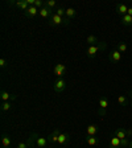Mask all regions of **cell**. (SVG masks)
Instances as JSON below:
<instances>
[{
  "instance_id": "8992f818",
  "label": "cell",
  "mask_w": 132,
  "mask_h": 148,
  "mask_svg": "<svg viewBox=\"0 0 132 148\" xmlns=\"http://www.w3.org/2000/svg\"><path fill=\"white\" fill-rule=\"evenodd\" d=\"M108 60H110L111 62H119V61H122V53H120L118 49L112 50L111 53H108Z\"/></svg>"
},
{
  "instance_id": "836d02e7",
  "label": "cell",
  "mask_w": 132,
  "mask_h": 148,
  "mask_svg": "<svg viewBox=\"0 0 132 148\" xmlns=\"http://www.w3.org/2000/svg\"><path fill=\"white\" fill-rule=\"evenodd\" d=\"M131 106H132V92H131Z\"/></svg>"
},
{
  "instance_id": "ac0fdd59",
  "label": "cell",
  "mask_w": 132,
  "mask_h": 148,
  "mask_svg": "<svg viewBox=\"0 0 132 148\" xmlns=\"http://www.w3.org/2000/svg\"><path fill=\"white\" fill-rule=\"evenodd\" d=\"M122 24H123L124 27H131L132 25V16H129V15L122 16Z\"/></svg>"
},
{
  "instance_id": "f1b7e54d",
  "label": "cell",
  "mask_w": 132,
  "mask_h": 148,
  "mask_svg": "<svg viewBox=\"0 0 132 148\" xmlns=\"http://www.w3.org/2000/svg\"><path fill=\"white\" fill-rule=\"evenodd\" d=\"M120 145H122V148H127L129 145V142L127 139H123V140H120Z\"/></svg>"
},
{
  "instance_id": "e0dca14e",
  "label": "cell",
  "mask_w": 132,
  "mask_h": 148,
  "mask_svg": "<svg viewBox=\"0 0 132 148\" xmlns=\"http://www.w3.org/2000/svg\"><path fill=\"white\" fill-rule=\"evenodd\" d=\"M36 143H37V145H38L40 148H46V145H48L49 140H48L46 138H41V136H40V138L36 139Z\"/></svg>"
},
{
  "instance_id": "4316f807",
  "label": "cell",
  "mask_w": 132,
  "mask_h": 148,
  "mask_svg": "<svg viewBox=\"0 0 132 148\" xmlns=\"http://www.w3.org/2000/svg\"><path fill=\"white\" fill-rule=\"evenodd\" d=\"M34 7H36L37 9H41L42 7H45V4H44L42 0H34Z\"/></svg>"
},
{
  "instance_id": "484cf974",
  "label": "cell",
  "mask_w": 132,
  "mask_h": 148,
  "mask_svg": "<svg viewBox=\"0 0 132 148\" xmlns=\"http://www.w3.org/2000/svg\"><path fill=\"white\" fill-rule=\"evenodd\" d=\"M45 5L53 11V8H55V7H57V1H55V0H48V1L45 3Z\"/></svg>"
},
{
  "instance_id": "d4e9b609",
  "label": "cell",
  "mask_w": 132,
  "mask_h": 148,
  "mask_svg": "<svg viewBox=\"0 0 132 148\" xmlns=\"http://www.w3.org/2000/svg\"><path fill=\"white\" fill-rule=\"evenodd\" d=\"M127 49H128L127 44H124V42H119V44H118V50H119L120 53H126Z\"/></svg>"
},
{
  "instance_id": "2e32d148",
  "label": "cell",
  "mask_w": 132,
  "mask_h": 148,
  "mask_svg": "<svg viewBox=\"0 0 132 148\" xmlns=\"http://www.w3.org/2000/svg\"><path fill=\"white\" fill-rule=\"evenodd\" d=\"M58 136H60V131L58 130H54L52 134L49 135V143H58Z\"/></svg>"
},
{
  "instance_id": "30bf717a",
  "label": "cell",
  "mask_w": 132,
  "mask_h": 148,
  "mask_svg": "<svg viewBox=\"0 0 132 148\" xmlns=\"http://www.w3.org/2000/svg\"><path fill=\"white\" fill-rule=\"evenodd\" d=\"M114 135L116 138H119L120 140H123V139H127L128 134H127V130H124V128H116L114 131Z\"/></svg>"
},
{
  "instance_id": "7a4b0ae2",
  "label": "cell",
  "mask_w": 132,
  "mask_h": 148,
  "mask_svg": "<svg viewBox=\"0 0 132 148\" xmlns=\"http://www.w3.org/2000/svg\"><path fill=\"white\" fill-rule=\"evenodd\" d=\"M69 23H70V20L66 17H61V16H58L57 13H53L52 16H50L49 18V25L50 27H60V25H68Z\"/></svg>"
},
{
  "instance_id": "5b68a950",
  "label": "cell",
  "mask_w": 132,
  "mask_h": 148,
  "mask_svg": "<svg viewBox=\"0 0 132 148\" xmlns=\"http://www.w3.org/2000/svg\"><path fill=\"white\" fill-rule=\"evenodd\" d=\"M108 107V98L107 97H102L99 99V115L101 116H105L106 115V110Z\"/></svg>"
},
{
  "instance_id": "f546056e",
  "label": "cell",
  "mask_w": 132,
  "mask_h": 148,
  "mask_svg": "<svg viewBox=\"0 0 132 148\" xmlns=\"http://www.w3.org/2000/svg\"><path fill=\"white\" fill-rule=\"evenodd\" d=\"M31 145H29V143L28 142H23V143H20V144L17 145V148H29Z\"/></svg>"
},
{
  "instance_id": "9c48e42d",
  "label": "cell",
  "mask_w": 132,
  "mask_h": 148,
  "mask_svg": "<svg viewBox=\"0 0 132 148\" xmlns=\"http://www.w3.org/2000/svg\"><path fill=\"white\" fill-rule=\"evenodd\" d=\"M38 13H40V16H41L42 18H48V20H49L50 16L53 15V11L45 5V7H42V8L40 9V12H38Z\"/></svg>"
},
{
  "instance_id": "3957f363",
  "label": "cell",
  "mask_w": 132,
  "mask_h": 148,
  "mask_svg": "<svg viewBox=\"0 0 132 148\" xmlns=\"http://www.w3.org/2000/svg\"><path fill=\"white\" fill-rule=\"evenodd\" d=\"M66 89V82H65L64 78H57L53 83V90H54L57 94H61L62 91H65Z\"/></svg>"
},
{
  "instance_id": "7402d4cb",
  "label": "cell",
  "mask_w": 132,
  "mask_h": 148,
  "mask_svg": "<svg viewBox=\"0 0 132 148\" xmlns=\"http://www.w3.org/2000/svg\"><path fill=\"white\" fill-rule=\"evenodd\" d=\"M86 42L89 44V46H90V45H96V44H99V41H98V38H96L95 36H92V34H90V36H87Z\"/></svg>"
},
{
  "instance_id": "9a60e30c",
  "label": "cell",
  "mask_w": 132,
  "mask_h": 148,
  "mask_svg": "<svg viewBox=\"0 0 132 148\" xmlns=\"http://www.w3.org/2000/svg\"><path fill=\"white\" fill-rule=\"evenodd\" d=\"M1 145H3V148L11 147V138L7 134H3V136H1Z\"/></svg>"
},
{
  "instance_id": "4dcf8cb0",
  "label": "cell",
  "mask_w": 132,
  "mask_h": 148,
  "mask_svg": "<svg viewBox=\"0 0 132 148\" xmlns=\"http://www.w3.org/2000/svg\"><path fill=\"white\" fill-rule=\"evenodd\" d=\"M5 66H7V60L3 57V58H0V68H1V69H4V68H5Z\"/></svg>"
},
{
  "instance_id": "7c38bea8",
  "label": "cell",
  "mask_w": 132,
  "mask_h": 148,
  "mask_svg": "<svg viewBox=\"0 0 132 148\" xmlns=\"http://www.w3.org/2000/svg\"><path fill=\"white\" fill-rule=\"evenodd\" d=\"M108 148H122V145H120V139L114 135L110 140V145H108Z\"/></svg>"
},
{
  "instance_id": "1f68e13d",
  "label": "cell",
  "mask_w": 132,
  "mask_h": 148,
  "mask_svg": "<svg viewBox=\"0 0 132 148\" xmlns=\"http://www.w3.org/2000/svg\"><path fill=\"white\" fill-rule=\"evenodd\" d=\"M127 15L132 16V7H128V12H127Z\"/></svg>"
},
{
  "instance_id": "8fae6325",
  "label": "cell",
  "mask_w": 132,
  "mask_h": 148,
  "mask_svg": "<svg viewBox=\"0 0 132 148\" xmlns=\"http://www.w3.org/2000/svg\"><path fill=\"white\" fill-rule=\"evenodd\" d=\"M0 98H1L3 102H9L11 99H16V97L12 95V94H9V92L5 91V90H1V92H0Z\"/></svg>"
},
{
  "instance_id": "277c9868",
  "label": "cell",
  "mask_w": 132,
  "mask_h": 148,
  "mask_svg": "<svg viewBox=\"0 0 132 148\" xmlns=\"http://www.w3.org/2000/svg\"><path fill=\"white\" fill-rule=\"evenodd\" d=\"M53 73H54V75L57 78H62L66 74V66L64 64H57L53 68Z\"/></svg>"
},
{
  "instance_id": "ffe728a7",
  "label": "cell",
  "mask_w": 132,
  "mask_h": 148,
  "mask_svg": "<svg viewBox=\"0 0 132 148\" xmlns=\"http://www.w3.org/2000/svg\"><path fill=\"white\" fill-rule=\"evenodd\" d=\"M77 16V11L74 8H66V18H69V20H71V18H74Z\"/></svg>"
},
{
  "instance_id": "e575fe53",
  "label": "cell",
  "mask_w": 132,
  "mask_h": 148,
  "mask_svg": "<svg viewBox=\"0 0 132 148\" xmlns=\"http://www.w3.org/2000/svg\"><path fill=\"white\" fill-rule=\"evenodd\" d=\"M29 148H34V147H33V145H32V147H29Z\"/></svg>"
},
{
  "instance_id": "d6a6232c",
  "label": "cell",
  "mask_w": 132,
  "mask_h": 148,
  "mask_svg": "<svg viewBox=\"0 0 132 148\" xmlns=\"http://www.w3.org/2000/svg\"><path fill=\"white\" fill-rule=\"evenodd\" d=\"M128 148H132V140L129 142V145H128Z\"/></svg>"
},
{
  "instance_id": "83f0119b",
  "label": "cell",
  "mask_w": 132,
  "mask_h": 148,
  "mask_svg": "<svg viewBox=\"0 0 132 148\" xmlns=\"http://www.w3.org/2000/svg\"><path fill=\"white\" fill-rule=\"evenodd\" d=\"M118 103H119L120 106L126 105V97H124V95H119V97H118Z\"/></svg>"
},
{
  "instance_id": "6da1fadb",
  "label": "cell",
  "mask_w": 132,
  "mask_h": 148,
  "mask_svg": "<svg viewBox=\"0 0 132 148\" xmlns=\"http://www.w3.org/2000/svg\"><path fill=\"white\" fill-rule=\"evenodd\" d=\"M106 48H107V44L106 42H99V44H96V45H90L86 50V54L89 58H95L96 53H98L99 50H105Z\"/></svg>"
},
{
  "instance_id": "52a82bcc",
  "label": "cell",
  "mask_w": 132,
  "mask_h": 148,
  "mask_svg": "<svg viewBox=\"0 0 132 148\" xmlns=\"http://www.w3.org/2000/svg\"><path fill=\"white\" fill-rule=\"evenodd\" d=\"M38 12H40V9H37L34 5H31L29 8L27 9L24 12V15L27 16V17H29V18H34L37 15H38Z\"/></svg>"
},
{
  "instance_id": "cb8c5ba5",
  "label": "cell",
  "mask_w": 132,
  "mask_h": 148,
  "mask_svg": "<svg viewBox=\"0 0 132 148\" xmlns=\"http://www.w3.org/2000/svg\"><path fill=\"white\" fill-rule=\"evenodd\" d=\"M55 13L58 16H61V17H66V9L64 8V7H58V8L55 9Z\"/></svg>"
},
{
  "instance_id": "ba28073f",
  "label": "cell",
  "mask_w": 132,
  "mask_h": 148,
  "mask_svg": "<svg viewBox=\"0 0 132 148\" xmlns=\"http://www.w3.org/2000/svg\"><path fill=\"white\" fill-rule=\"evenodd\" d=\"M115 11H116L120 16H124V15H127V12H128V7H127L124 3H118L116 5H115Z\"/></svg>"
},
{
  "instance_id": "4fadbf2b",
  "label": "cell",
  "mask_w": 132,
  "mask_h": 148,
  "mask_svg": "<svg viewBox=\"0 0 132 148\" xmlns=\"http://www.w3.org/2000/svg\"><path fill=\"white\" fill-rule=\"evenodd\" d=\"M87 136H95L96 132H98V126L96 124H90V126H87Z\"/></svg>"
},
{
  "instance_id": "44dd1931",
  "label": "cell",
  "mask_w": 132,
  "mask_h": 148,
  "mask_svg": "<svg viewBox=\"0 0 132 148\" xmlns=\"http://www.w3.org/2000/svg\"><path fill=\"white\" fill-rule=\"evenodd\" d=\"M86 143L89 145H91V147H94V145H96L99 143V140L95 138V136H87V138H86Z\"/></svg>"
},
{
  "instance_id": "d6986e66",
  "label": "cell",
  "mask_w": 132,
  "mask_h": 148,
  "mask_svg": "<svg viewBox=\"0 0 132 148\" xmlns=\"http://www.w3.org/2000/svg\"><path fill=\"white\" fill-rule=\"evenodd\" d=\"M69 134H60V136H58V144L60 145H62V144H66L68 143V140H69Z\"/></svg>"
},
{
  "instance_id": "d590c367",
  "label": "cell",
  "mask_w": 132,
  "mask_h": 148,
  "mask_svg": "<svg viewBox=\"0 0 132 148\" xmlns=\"http://www.w3.org/2000/svg\"><path fill=\"white\" fill-rule=\"evenodd\" d=\"M131 92H132V91H131Z\"/></svg>"
},
{
  "instance_id": "603a6c76",
  "label": "cell",
  "mask_w": 132,
  "mask_h": 148,
  "mask_svg": "<svg viewBox=\"0 0 132 148\" xmlns=\"http://www.w3.org/2000/svg\"><path fill=\"white\" fill-rule=\"evenodd\" d=\"M0 108H1V111H3V112H7V111H9L11 108H12V105H11L9 102H3V103H1V106H0Z\"/></svg>"
},
{
  "instance_id": "5bb4252c",
  "label": "cell",
  "mask_w": 132,
  "mask_h": 148,
  "mask_svg": "<svg viewBox=\"0 0 132 148\" xmlns=\"http://www.w3.org/2000/svg\"><path fill=\"white\" fill-rule=\"evenodd\" d=\"M12 4H16V5H17L18 8H21L23 11H24V12L27 11L28 8H29V7H31L27 0H21V1H12Z\"/></svg>"
}]
</instances>
